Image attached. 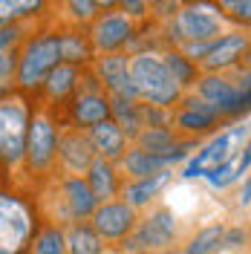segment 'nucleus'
Wrapping results in <instances>:
<instances>
[{"label": "nucleus", "instance_id": "f257e3e1", "mask_svg": "<svg viewBox=\"0 0 251 254\" xmlns=\"http://www.w3.org/2000/svg\"><path fill=\"white\" fill-rule=\"evenodd\" d=\"M98 205L101 202L95 199L87 176H69V174H63L58 182H52V188L47 190V199H44L47 220L52 225H66V228L75 225V222L93 220Z\"/></svg>", "mask_w": 251, "mask_h": 254}, {"label": "nucleus", "instance_id": "f03ea898", "mask_svg": "<svg viewBox=\"0 0 251 254\" xmlns=\"http://www.w3.org/2000/svg\"><path fill=\"white\" fill-rule=\"evenodd\" d=\"M133 81H136V93L141 104H156V107H171L182 98V87L171 75L168 64L162 61V55L153 52H139L130 58Z\"/></svg>", "mask_w": 251, "mask_h": 254}, {"label": "nucleus", "instance_id": "7ed1b4c3", "mask_svg": "<svg viewBox=\"0 0 251 254\" xmlns=\"http://www.w3.org/2000/svg\"><path fill=\"white\" fill-rule=\"evenodd\" d=\"M63 64L61 55V35L55 32H41L26 41V47L20 49V66H17V90L20 93H32L41 90L47 78L52 75L55 66Z\"/></svg>", "mask_w": 251, "mask_h": 254}, {"label": "nucleus", "instance_id": "20e7f679", "mask_svg": "<svg viewBox=\"0 0 251 254\" xmlns=\"http://www.w3.org/2000/svg\"><path fill=\"white\" fill-rule=\"evenodd\" d=\"M29 125H32V110L26 104V98L20 93L3 95V104H0V153H3L6 171L17 168L26 159Z\"/></svg>", "mask_w": 251, "mask_h": 254}, {"label": "nucleus", "instance_id": "39448f33", "mask_svg": "<svg viewBox=\"0 0 251 254\" xmlns=\"http://www.w3.org/2000/svg\"><path fill=\"white\" fill-rule=\"evenodd\" d=\"M222 26H225V15L220 6L211 3H193V6H182L171 23V38L185 44H208V41H220Z\"/></svg>", "mask_w": 251, "mask_h": 254}, {"label": "nucleus", "instance_id": "423d86ee", "mask_svg": "<svg viewBox=\"0 0 251 254\" xmlns=\"http://www.w3.org/2000/svg\"><path fill=\"white\" fill-rule=\"evenodd\" d=\"M176 240V220L171 208H156L144 220H139L136 231L122 243L127 254H162L173 249Z\"/></svg>", "mask_w": 251, "mask_h": 254}, {"label": "nucleus", "instance_id": "0eeeda50", "mask_svg": "<svg viewBox=\"0 0 251 254\" xmlns=\"http://www.w3.org/2000/svg\"><path fill=\"white\" fill-rule=\"evenodd\" d=\"M58 136L61 130L55 127V119L47 110L32 113L29 142H26V168L32 176H47L58 162Z\"/></svg>", "mask_w": 251, "mask_h": 254}, {"label": "nucleus", "instance_id": "6e6552de", "mask_svg": "<svg viewBox=\"0 0 251 254\" xmlns=\"http://www.w3.org/2000/svg\"><path fill=\"white\" fill-rule=\"evenodd\" d=\"M69 119L81 130H93L95 125L113 119V98L101 87V81H98L95 72H84L78 93L72 95V101H69Z\"/></svg>", "mask_w": 251, "mask_h": 254}, {"label": "nucleus", "instance_id": "1a4fd4ad", "mask_svg": "<svg viewBox=\"0 0 251 254\" xmlns=\"http://www.w3.org/2000/svg\"><path fill=\"white\" fill-rule=\"evenodd\" d=\"M0 208H3V249H0V254H20L23 249H29L32 237H35L32 211L12 193H3Z\"/></svg>", "mask_w": 251, "mask_h": 254}, {"label": "nucleus", "instance_id": "9d476101", "mask_svg": "<svg viewBox=\"0 0 251 254\" xmlns=\"http://www.w3.org/2000/svg\"><path fill=\"white\" fill-rule=\"evenodd\" d=\"M95 159H98V153H95L90 133L81 127H63L61 136H58V165H61L63 174L87 176Z\"/></svg>", "mask_w": 251, "mask_h": 254}, {"label": "nucleus", "instance_id": "9b49d317", "mask_svg": "<svg viewBox=\"0 0 251 254\" xmlns=\"http://www.w3.org/2000/svg\"><path fill=\"white\" fill-rule=\"evenodd\" d=\"M90 225L104 237V243H125L136 231L139 217H136V208L130 205V202L113 199V202H101V205L95 208Z\"/></svg>", "mask_w": 251, "mask_h": 254}, {"label": "nucleus", "instance_id": "f8f14e48", "mask_svg": "<svg viewBox=\"0 0 251 254\" xmlns=\"http://www.w3.org/2000/svg\"><path fill=\"white\" fill-rule=\"evenodd\" d=\"M93 72L98 75L101 87L113 95V98H136L139 101V93H136V81H133V69H130V58L122 55V52H113V55H104L93 64Z\"/></svg>", "mask_w": 251, "mask_h": 254}, {"label": "nucleus", "instance_id": "ddd939ff", "mask_svg": "<svg viewBox=\"0 0 251 254\" xmlns=\"http://www.w3.org/2000/svg\"><path fill=\"white\" fill-rule=\"evenodd\" d=\"M130 38H133V20L127 15H101L93 20V29H90V41H93V47L98 52H104V55H113V52H119V49L130 44Z\"/></svg>", "mask_w": 251, "mask_h": 254}, {"label": "nucleus", "instance_id": "4468645a", "mask_svg": "<svg viewBox=\"0 0 251 254\" xmlns=\"http://www.w3.org/2000/svg\"><path fill=\"white\" fill-rule=\"evenodd\" d=\"M246 49H249V38H246V35H237V32L222 35L220 41L214 44V49L199 61V69H205L208 75H217L220 69L234 66V64L246 55Z\"/></svg>", "mask_w": 251, "mask_h": 254}, {"label": "nucleus", "instance_id": "2eb2a0df", "mask_svg": "<svg viewBox=\"0 0 251 254\" xmlns=\"http://www.w3.org/2000/svg\"><path fill=\"white\" fill-rule=\"evenodd\" d=\"M199 98L208 101V104H214L222 116H228V113L237 110V104L243 98V90L237 87L234 81L222 78V75H202L199 78Z\"/></svg>", "mask_w": 251, "mask_h": 254}, {"label": "nucleus", "instance_id": "dca6fc26", "mask_svg": "<svg viewBox=\"0 0 251 254\" xmlns=\"http://www.w3.org/2000/svg\"><path fill=\"white\" fill-rule=\"evenodd\" d=\"M87 133H90V139H93V144H95V153L101 159H107V162H122V159H125L127 142H130V139H127V133L116 125L113 119L95 125L93 130H87Z\"/></svg>", "mask_w": 251, "mask_h": 254}, {"label": "nucleus", "instance_id": "f3484780", "mask_svg": "<svg viewBox=\"0 0 251 254\" xmlns=\"http://www.w3.org/2000/svg\"><path fill=\"white\" fill-rule=\"evenodd\" d=\"M182 104H185V107L176 113V127L185 130V133H202V130L217 125L220 116H222L214 104H208V101L196 98V95H193V98H185Z\"/></svg>", "mask_w": 251, "mask_h": 254}, {"label": "nucleus", "instance_id": "a211bd4d", "mask_svg": "<svg viewBox=\"0 0 251 254\" xmlns=\"http://www.w3.org/2000/svg\"><path fill=\"white\" fill-rule=\"evenodd\" d=\"M231 139H234V133H220L214 142L205 144L202 150L196 153V159H193L188 168L182 171V176H185V179H193V176L208 174V171H214L217 165L228 162V153H231Z\"/></svg>", "mask_w": 251, "mask_h": 254}, {"label": "nucleus", "instance_id": "6ab92c4d", "mask_svg": "<svg viewBox=\"0 0 251 254\" xmlns=\"http://www.w3.org/2000/svg\"><path fill=\"white\" fill-rule=\"evenodd\" d=\"M87 182H90V188H93L95 199L98 202H113L116 196H119V174H116V162H107V159H95L93 168L87 171Z\"/></svg>", "mask_w": 251, "mask_h": 254}, {"label": "nucleus", "instance_id": "aec40b11", "mask_svg": "<svg viewBox=\"0 0 251 254\" xmlns=\"http://www.w3.org/2000/svg\"><path fill=\"white\" fill-rule=\"evenodd\" d=\"M81 78H84L81 69L78 66H72V64H61V66H55L52 75L47 78V84L41 87V90H44V98H47V101H66L69 95L78 93Z\"/></svg>", "mask_w": 251, "mask_h": 254}, {"label": "nucleus", "instance_id": "412c9836", "mask_svg": "<svg viewBox=\"0 0 251 254\" xmlns=\"http://www.w3.org/2000/svg\"><path fill=\"white\" fill-rule=\"evenodd\" d=\"M168 171L165 174H156V176H147V179H133V182H127L125 188H122V199L130 202L133 208H144L153 202V196H156L162 185L168 182Z\"/></svg>", "mask_w": 251, "mask_h": 254}, {"label": "nucleus", "instance_id": "4be33fe9", "mask_svg": "<svg viewBox=\"0 0 251 254\" xmlns=\"http://www.w3.org/2000/svg\"><path fill=\"white\" fill-rule=\"evenodd\" d=\"M113 122L125 130L130 142H136L139 133L144 130V122H141V104L136 101V98H113Z\"/></svg>", "mask_w": 251, "mask_h": 254}, {"label": "nucleus", "instance_id": "5701e85b", "mask_svg": "<svg viewBox=\"0 0 251 254\" xmlns=\"http://www.w3.org/2000/svg\"><path fill=\"white\" fill-rule=\"evenodd\" d=\"M26 254H69L66 231H63L61 225H52V222L41 225V228L35 231V237H32Z\"/></svg>", "mask_w": 251, "mask_h": 254}, {"label": "nucleus", "instance_id": "b1692460", "mask_svg": "<svg viewBox=\"0 0 251 254\" xmlns=\"http://www.w3.org/2000/svg\"><path fill=\"white\" fill-rule=\"evenodd\" d=\"M66 246H69V254H104V237L93 225H84V222L66 228Z\"/></svg>", "mask_w": 251, "mask_h": 254}, {"label": "nucleus", "instance_id": "393cba45", "mask_svg": "<svg viewBox=\"0 0 251 254\" xmlns=\"http://www.w3.org/2000/svg\"><path fill=\"white\" fill-rule=\"evenodd\" d=\"M93 41L87 35H78V32H63L61 35V55L63 64H72V66H81L93 58Z\"/></svg>", "mask_w": 251, "mask_h": 254}, {"label": "nucleus", "instance_id": "a878e982", "mask_svg": "<svg viewBox=\"0 0 251 254\" xmlns=\"http://www.w3.org/2000/svg\"><path fill=\"white\" fill-rule=\"evenodd\" d=\"M162 61L168 64V69H171V75L176 78L179 87H190V84H196L199 64H193V58H188L185 52H179V49H168V52L162 55Z\"/></svg>", "mask_w": 251, "mask_h": 254}, {"label": "nucleus", "instance_id": "bb28decb", "mask_svg": "<svg viewBox=\"0 0 251 254\" xmlns=\"http://www.w3.org/2000/svg\"><path fill=\"white\" fill-rule=\"evenodd\" d=\"M225 225H205L202 231H196L190 243L185 246V254H214L222 249L225 243Z\"/></svg>", "mask_w": 251, "mask_h": 254}, {"label": "nucleus", "instance_id": "cd10ccee", "mask_svg": "<svg viewBox=\"0 0 251 254\" xmlns=\"http://www.w3.org/2000/svg\"><path fill=\"white\" fill-rule=\"evenodd\" d=\"M133 144H139V147L150 150V153H173L179 147L171 127H144Z\"/></svg>", "mask_w": 251, "mask_h": 254}, {"label": "nucleus", "instance_id": "c85d7f7f", "mask_svg": "<svg viewBox=\"0 0 251 254\" xmlns=\"http://www.w3.org/2000/svg\"><path fill=\"white\" fill-rule=\"evenodd\" d=\"M44 0H0V17L3 23H17L23 17H32L41 12Z\"/></svg>", "mask_w": 251, "mask_h": 254}, {"label": "nucleus", "instance_id": "c756f323", "mask_svg": "<svg viewBox=\"0 0 251 254\" xmlns=\"http://www.w3.org/2000/svg\"><path fill=\"white\" fill-rule=\"evenodd\" d=\"M17 66H20V55L15 49H3V58H0V87H3V95H9V90L17 84Z\"/></svg>", "mask_w": 251, "mask_h": 254}, {"label": "nucleus", "instance_id": "7c9ffc66", "mask_svg": "<svg viewBox=\"0 0 251 254\" xmlns=\"http://www.w3.org/2000/svg\"><path fill=\"white\" fill-rule=\"evenodd\" d=\"M225 20H234L243 26H251V0H217Z\"/></svg>", "mask_w": 251, "mask_h": 254}, {"label": "nucleus", "instance_id": "2f4dec72", "mask_svg": "<svg viewBox=\"0 0 251 254\" xmlns=\"http://www.w3.org/2000/svg\"><path fill=\"white\" fill-rule=\"evenodd\" d=\"M208 182L214 185V188H225L228 182H234L237 179V159H228V162H222V165H217L214 171H208Z\"/></svg>", "mask_w": 251, "mask_h": 254}, {"label": "nucleus", "instance_id": "473e14b6", "mask_svg": "<svg viewBox=\"0 0 251 254\" xmlns=\"http://www.w3.org/2000/svg\"><path fill=\"white\" fill-rule=\"evenodd\" d=\"M63 6H66L69 17H72V20H78V23L95 20V12H98V6H95L93 0H63Z\"/></svg>", "mask_w": 251, "mask_h": 254}, {"label": "nucleus", "instance_id": "72a5a7b5", "mask_svg": "<svg viewBox=\"0 0 251 254\" xmlns=\"http://www.w3.org/2000/svg\"><path fill=\"white\" fill-rule=\"evenodd\" d=\"M125 6L127 17H144L147 15V0H119Z\"/></svg>", "mask_w": 251, "mask_h": 254}, {"label": "nucleus", "instance_id": "f704fd0d", "mask_svg": "<svg viewBox=\"0 0 251 254\" xmlns=\"http://www.w3.org/2000/svg\"><path fill=\"white\" fill-rule=\"evenodd\" d=\"M17 38V23H3V38H0V47L9 49V44H15Z\"/></svg>", "mask_w": 251, "mask_h": 254}, {"label": "nucleus", "instance_id": "c9c22d12", "mask_svg": "<svg viewBox=\"0 0 251 254\" xmlns=\"http://www.w3.org/2000/svg\"><path fill=\"white\" fill-rule=\"evenodd\" d=\"M243 240H246V231H240V228H234V231H225V243H222V246L234 249V246H243Z\"/></svg>", "mask_w": 251, "mask_h": 254}, {"label": "nucleus", "instance_id": "e433bc0d", "mask_svg": "<svg viewBox=\"0 0 251 254\" xmlns=\"http://www.w3.org/2000/svg\"><path fill=\"white\" fill-rule=\"evenodd\" d=\"M243 150H246V153L237 159V176H240V174H243V171H246V168L251 165V139H249V144H246Z\"/></svg>", "mask_w": 251, "mask_h": 254}, {"label": "nucleus", "instance_id": "4c0bfd02", "mask_svg": "<svg viewBox=\"0 0 251 254\" xmlns=\"http://www.w3.org/2000/svg\"><path fill=\"white\" fill-rule=\"evenodd\" d=\"M240 202H243V205H249V202H251V176L246 179V182H243V190H240Z\"/></svg>", "mask_w": 251, "mask_h": 254}, {"label": "nucleus", "instance_id": "58836bf2", "mask_svg": "<svg viewBox=\"0 0 251 254\" xmlns=\"http://www.w3.org/2000/svg\"><path fill=\"white\" fill-rule=\"evenodd\" d=\"M95 6H98V9H110V6H116V3H119V0H93Z\"/></svg>", "mask_w": 251, "mask_h": 254}, {"label": "nucleus", "instance_id": "ea45409f", "mask_svg": "<svg viewBox=\"0 0 251 254\" xmlns=\"http://www.w3.org/2000/svg\"><path fill=\"white\" fill-rule=\"evenodd\" d=\"M162 254H185V252H176V249H168V252H162Z\"/></svg>", "mask_w": 251, "mask_h": 254}, {"label": "nucleus", "instance_id": "a19ab883", "mask_svg": "<svg viewBox=\"0 0 251 254\" xmlns=\"http://www.w3.org/2000/svg\"><path fill=\"white\" fill-rule=\"evenodd\" d=\"M147 3H162V0H147Z\"/></svg>", "mask_w": 251, "mask_h": 254}, {"label": "nucleus", "instance_id": "79ce46f5", "mask_svg": "<svg viewBox=\"0 0 251 254\" xmlns=\"http://www.w3.org/2000/svg\"><path fill=\"white\" fill-rule=\"evenodd\" d=\"M196 3H202V0H196Z\"/></svg>", "mask_w": 251, "mask_h": 254}]
</instances>
